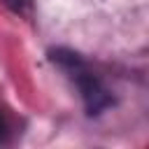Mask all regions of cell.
Wrapping results in <instances>:
<instances>
[{
	"mask_svg": "<svg viewBox=\"0 0 149 149\" xmlns=\"http://www.w3.org/2000/svg\"><path fill=\"white\" fill-rule=\"evenodd\" d=\"M51 61L61 70H65V74L77 84L79 95H81L88 114H100L102 109H107L114 102L109 88L102 84V79L88 68V63L79 54H74L70 49H54L51 51Z\"/></svg>",
	"mask_w": 149,
	"mask_h": 149,
	"instance_id": "6da1fadb",
	"label": "cell"
},
{
	"mask_svg": "<svg viewBox=\"0 0 149 149\" xmlns=\"http://www.w3.org/2000/svg\"><path fill=\"white\" fill-rule=\"evenodd\" d=\"M0 2L19 16H30V12H33V0H0Z\"/></svg>",
	"mask_w": 149,
	"mask_h": 149,
	"instance_id": "7a4b0ae2",
	"label": "cell"
},
{
	"mask_svg": "<svg viewBox=\"0 0 149 149\" xmlns=\"http://www.w3.org/2000/svg\"><path fill=\"white\" fill-rule=\"evenodd\" d=\"M7 140H9V123H7L5 114L0 112V144H5Z\"/></svg>",
	"mask_w": 149,
	"mask_h": 149,
	"instance_id": "3957f363",
	"label": "cell"
}]
</instances>
